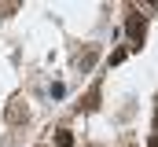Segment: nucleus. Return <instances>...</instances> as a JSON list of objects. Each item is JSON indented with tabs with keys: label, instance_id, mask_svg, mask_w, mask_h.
<instances>
[{
	"label": "nucleus",
	"instance_id": "nucleus-1",
	"mask_svg": "<svg viewBox=\"0 0 158 147\" xmlns=\"http://www.w3.org/2000/svg\"><path fill=\"white\" fill-rule=\"evenodd\" d=\"M125 33H129V40L140 48L143 44V37H147V22H143V15H136L132 7H129V19H125Z\"/></svg>",
	"mask_w": 158,
	"mask_h": 147
},
{
	"label": "nucleus",
	"instance_id": "nucleus-2",
	"mask_svg": "<svg viewBox=\"0 0 158 147\" xmlns=\"http://www.w3.org/2000/svg\"><path fill=\"white\" fill-rule=\"evenodd\" d=\"M7 121L22 125V121H26V107H22V103H11V107H7Z\"/></svg>",
	"mask_w": 158,
	"mask_h": 147
},
{
	"label": "nucleus",
	"instance_id": "nucleus-3",
	"mask_svg": "<svg viewBox=\"0 0 158 147\" xmlns=\"http://www.w3.org/2000/svg\"><path fill=\"white\" fill-rule=\"evenodd\" d=\"M55 147H74V132L70 129H55Z\"/></svg>",
	"mask_w": 158,
	"mask_h": 147
},
{
	"label": "nucleus",
	"instance_id": "nucleus-4",
	"mask_svg": "<svg viewBox=\"0 0 158 147\" xmlns=\"http://www.w3.org/2000/svg\"><path fill=\"white\" fill-rule=\"evenodd\" d=\"M99 107V88H92L88 96H85V110H96Z\"/></svg>",
	"mask_w": 158,
	"mask_h": 147
},
{
	"label": "nucleus",
	"instance_id": "nucleus-5",
	"mask_svg": "<svg viewBox=\"0 0 158 147\" xmlns=\"http://www.w3.org/2000/svg\"><path fill=\"white\" fill-rule=\"evenodd\" d=\"M92 63H96V48H88V52L81 55V70H92Z\"/></svg>",
	"mask_w": 158,
	"mask_h": 147
},
{
	"label": "nucleus",
	"instance_id": "nucleus-6",
	"mask_svg": "<svg viewBox=\"0 0 158 147\" xmlns=\"http://www.w3.org/2000/svg\"><path fill=\"white\" fill-rule=\"evenodd\" d=\"M147 147H158V136H151V140H147Z\"/></svg>",
	"mask_w": 158,
	"mask_h": 147
},
{
	"label": "nucleus",
	"instance_id": "nucleus-7",
	"mask_svg": "<svg viewBox=\"0 0 158 147\" xmlns=\"http://www.w3.org/2000/svg\"><path fill=\"white\" fill-rule=\"evenodd\" d=\"M155 125H158V107H155Z\"/></svg>",
	"mask_w": 158,
	"mask_h": 147
},
{
	"label": "nucleus",
	"instance_id": "nucleus-8",
	"mask_svg": "<svg viewBox=\"0 0 158 147\" xmlns=\"http://www.w3.org/2000/svg\"><path fill=\"white\" fill-rule=\"evenodd\" d=\"M151 4H155V7H158V0H151Z\"/></svg>",
	"mask_w": 158,
	"mask_h": 147
}]
</instances>
